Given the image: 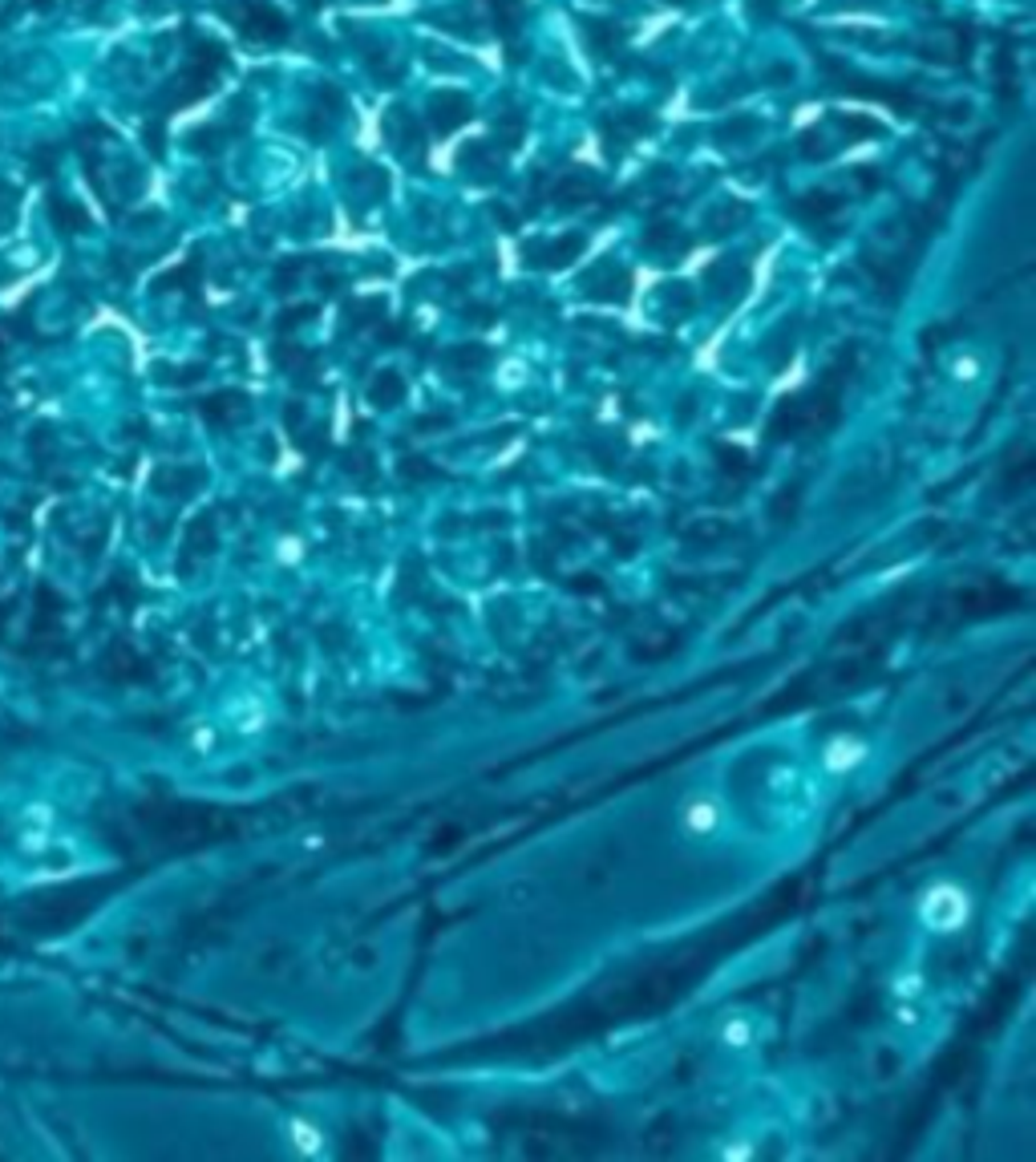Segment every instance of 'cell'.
I'll return each mask as SVG.
<instances>
[{
  "instance_id": "obj_14",
  "label": "cell",
  "mask_w": 1036,
  "mask_h": 1162,
  "mask_svg": "<svg viewBox=\"0 0 1036 1162\" xmlns=\"http://www.w3.org/2000/svg\"><path fill=\"white\" fill-rule=\"evenodd\" d=\"M300 551H304V547H300V539H284V543H279V560H284V563H296Z\"/></svg>"
},
{
  "instance_id": "obj_10",
  "label": "cell",
  "mask_w": 1036,
  "mask_h": 1162,
  "mask_svg": "<svg viewBox=\"0 0 1036 1162\" xmlns=\"http://www.w3.org/2000/svg\"><path fill=\"white\" fill-rule=\"evenodd\" d=\"M587 195H591V182H584V179H567V182H558L555 199H558V203H579V199H587Z\"/></svg>"
},
{
  "instance_id": "obj_8",
  "label": "cell",
  "mask_w": 1036,
  "mask_h": 1162,
  "mask_svg": "<svg viewBox=\"0 0 1036 1162\" xmlns=\"http://www.w3.org/2000/svg\"><path fill=\"white\" fill-rule=\"evenodd\" d=\"M486 5H491L498 29H503L506 37H515V20H518V13H522V0H486Z\"/></svg>"
},
{
  "instance_id": "obj_7",
  "label": "cell",
  "mask_w": 1036,
  "mask_h": 1162,
  "mask_svg": "<svg viewBox=\"0 0 1036 1162\" xmlns=\"http://www.w3.org/2000/svg\"><path fill=\"white\" fill-rule=\"evenodd\" d=\"M838 130H851L846 142H867V138L882 134V126L875 118H867V114H842V118H838Z\"/></svg>"
},
{
  "instance_id": "obj_11",
  "label": "cell",
  "mask_w": 1036,
  "mask_h": 1162,
  "mask_svg": "<svg viewBox=\"0 0 1036 1162\" xmlns=\"http://www.w3.org/2000/svg\"><path fill=\"white\" fill-rule=\"evenodd\" d=\"M522 130H527V126H522V118H515V114H506V118L498 122V138H503V146H518L522 138H527Z\"/></svg>"
},
{
  "instance_id": "obj_12",
  "label": "cell",
  "mask_w": 1036,
  "mask_h": 1162,
  "mask_svg": "<svg viewBox=\"0 0 1036 1162\" xmlns=\"http://www.w3.org/2000/svg\"><path fill=\"white\" fill-rule=\"evenodd\" d=\"M292 1138H296L300 1150H308V1155H316V1150H320V1134L312 1130L308 1122H292Z\"/></svg>"
},
{
  "instance_id": "obj_13",
  "label": "cell",
  "mask_w": 1036,
  "mask_h": 1162,
  "mask_svg": "<svg viewBox=\"0 0 1036 1162\" xmlns=\"http://www.w3.org/2000/svg\"><path fill=\"white\" fill-rule=\"evenodd\" d=\"M834 207H838V199H834L830 191H810V195H806V211H810V215H830Z\"/></svg>"
},
{
  "instance_id": "obj_2",
  "label": "cell",
  "mask_w": 1036,
  "mask_h": 1162,
  "mask_svg": "<svg viewBox=\"0 0 1036 1162\" xmlns=\"http://www.w3.org/2000/svg\"><path fill=\"white\" fill-rule=\"evenodd\" d=\"M470 118H474V101L465 98L462 89H437V94L429 98V126H434L437 134L462 130Z\"/></svg>"
},
{
  "instance_id": "obj_6",
  "label": "cell",
  "mask_w": 1036,
  "mask_h": 1162,
  "mask_svg": "<svg viewBox=\"0 0 1036 1162\" xmlns=\"http://www.w3.org/2000/svg\"><path fill=\"white\" fill-rule=\"evenodd\" d=\"M867 758V746L863 741H854V737H834L830 746H826V765L838 774V770H851V765H858Z\"/></svg>"
},
{
  "instance_id": "obj_1",
  "label": "cell",
  "mask_w": 1036,
  "mask_h": 1162,
  "mask_svg": "<svg viewBox=\"0 0 1036 1162\" xmlns=\"http://www.w3.org/2000/svg\"><path fill=\"white\" fill-rule=\"evenodd\" d=\"M919 915H923V924L935 927V932H956V927L968 920V896H963L956 883H939V887H931L923 896Z\"/></svg>"
},
{
  "instance_id": "obj_5",
  "label": "cell",
  "mask_w": 1036,
  "mask_h": 1162,
  "mask_svg": "<svg viewBox=\"0 0 1036 1162\" xmlns=\"http://www.w3.org/2000/svg\"><path fill=\"white\" fill-rule=\"evenodd\" d=\"M996 94L1000 101H1016L1020 86H1016V57H1012V45H1000L996 49Z\"/></svg>"
},
{
  "instance_id": "obj_3",
  "label": "cell",
  "mask_w": 1036,
  "mask_h": 1162,
  "mask_svg": "<svg viewBox=\"0 0 1036 1162\" xmlns=\"http://www.w3.org/2000/svg\"><path fill=\"white\" fill-rule=\"evenodd\" d=\"M243 33H248L251 41H284V33H288V25H284V17L276 13L272 5H251V17L243 20Z\"/></svg>"
},
{
  "instance_id": "obj_4",
  "label": "cell",
  "mask_w": 1036,
  "mask_h": 1162,
  "mask_svg": "<svg viewBox=\"0 0 1036 1162\" xmlns=\"http://www.w3.org/2000/svg\"><path fill=\"white\" fill-rule=\"evenodd\" d=\"M680 822H684V827H689L693 834H708V831H717V822H720V806H717L713 798H693L689 806H684Z\"/></svg>"
},
{
  "instance_id": "obj_9",
  "label": "cell",
  "mask_w": 1036,
  "mask_h": 1162,
  "mask_svg": "<svg viewBox=\"0 0 1036 1162\" xmlns=\"http://www.w3.org/2000/svg\"><path fill=\"white\" fill-rule=\"evenodd\" d=\"M720 1041L725 1045H733V1049H741V1045H749L753 1041V1025L745 1017H733L725 1029H720Z\"/></svg>"
}]
</instances>
